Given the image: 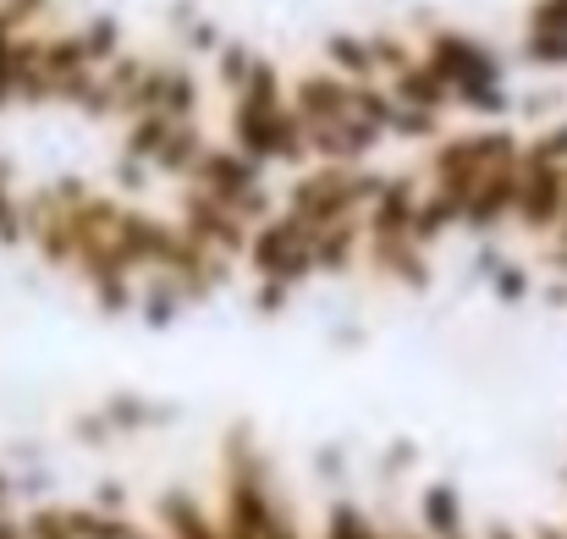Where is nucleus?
<instances>
[{"mask_svg": "<svg viewBox=\"0 0 567 539\" xmlns=\"http://www.w3.org/2000/svg\"><path fill=\"white\" fill-rule=\"evenodd\" d=\"M226 209H231V215H237L248 231H259V226H270V220L281 215V209H276V193H270L265 182H259V187H248V193H237Z\"/></svg>", "mask_w": 567, "mask_h": 539, "instance_id": "35", "label": "nucleus"}, {"mask_svg": "<svg viewBox=\"0 0 567 539\" xmlns=\"http://www.w3.org/2000/svg\"><path fill=\"white\" fill-rule=\"evenodd\" d=\"M161 116L177 127V122H198V77L188 66H172V83H166V105Z\"/></svg>", "mask_w": 567, "mask_h": 539, "instance_id": "34", "label": "nucleus"}, {"mask_svg": "<svg viewBox=\"0 0 567 539\" xmlns=\"http://www.w3.org/2000/svg\"><path fill=\"white\" fill-rule=\"evenodd\" d=\"M0 539H28L22 518H11V512H6V518H0Z\"/></svg>", "mask_w": 567, "mask_h": 539, "instance_id": "59", "label": "nucleus"}, {"mask_svg": "<svg viewBox=\"0 0 567 539\" xmlns=\"http://www.w3.org/2000/svg\"><path fill=\"white\" fill-rule=\"evenodd\" d=\"M193 22H198V6H193V0H172V28L188 33Z\"/></svg>", "mask_w": 567, "mask_h": 539, "instance_id": "55", "label": "nucleus"}, {"mask_svg": "<svg viewBox=\"0 0 567 539\" xmlns=\"http://www.w3.org/2000/svg\"><path fill=\"white\" fill-rule=\"evenodd\" d=\"M11 501H17V479H11V474L0 468V518L11 512Z\"/></svg>", "mask_w": 567, "mask_h": 539, "instance_id": "58", "label": "nucleus"}, {"mask_svg": "<svg viewBox=\"0 0 567 539\" xmlns=\"http://www.w3.org/2000/svg\"><path fill=\"white\" fill-rule=\"evenodd\" d=\"M22 529H28V539H78L72 535V518H66V507H33L28 518H22Z\"/></svg>", "mask_w": 567, "mask_h": 539, "instance_id": "39", "label": "nucleus"}, {"mask_svg": "<svg viewBox=\"0 0 567 539\" xmlns=\"http://www.w3.org/2000/svg\"><path fill=\"white\" fill-rule=\"evenodd\" d=\"M419 535L424 539H457L468 535L463 529V496H457V485H430L424 496H419Z\"/></svg>", "mask_w": 567, "mask_h": 539, "instance_id": "16", "label": "nucleus"}, {"mask_svg": "<svg viewBox=\"0 0 567 539\" xmlns=\"http://www.w3.org/2000/svg\"><path fill=\"white\" fill-rule=\"evenodd\" d=\"M413 463H419V446H413V440H391L385 457H380V479H396V474H408Z\"/></svg>", "mask_w": 567, "mask_h": 539, "instance_id": "50", "label": "nucleus"}, {"mask_svg": "<svg viewBox=\"0 0 567 539\" xmlns=\"http://www.w3.org/2000/svg\"><path fill=\"white\" fill-rule=\"evenodd\" d=\"M231 149L248 155L254 166L276 160V116H259L248 105H231Z\"/></svg>", "mask_w": 567, "mask_h": 539, "instance_id": "20", "label": "nucleus"}, {"mask_svg": "<svg viewBox=\"0 0 567 539\" xmlns=\"http://www.w3.org/2000/svg\"><path fill=\"white\" fill-rule=\"evenodd\" d=\"M326 66H331L337 77H348V83H380L370 39H359V33H331V39H326Z\"/></svg>", "mask_w": 567, "mask_h": 539, "instance_id": "21", "label": "nucleus"}, {"mask_svg": "<svg viewBox=\"0 0 567 539\" xmlns=\"http://www.w3.org/2000/svg\"><path fill=\"white\" fill-rule=\"evenodd\" d=\"M474 270H480V276H496V270H502V253H496V248L485 242V248L474 253Z\"/></svg>", "mask_w": 567, "mask_h": 539, "instance_id": "56", "label": "nucleus"}, {"mask_svg": "<svg viewBox=\"0 0 567 539\" xmlns=\"http://www.w3.org/2000/svg\"><path fill=\"white\" fill-rule=\"evenodd\" d=\"M276 160L281 166H309L315 155H309V122L292 111V100H287V111H276Z\"/></svg>", "mask_w": 567, "mask_h": 539, "instance_id": "28", "label": "nucleus"}, {"mask_svg": "<svg viewBox=\"0 0 567 539\" xmlns=\"http://www.w3.org/2000/svg\"><path fill=\"white\" fill-rule=\"evenodd\" d=\"M259 182H265V166H254L248 155H237V149H226V144H209V155L198 160V172H193L188 187L209 193L215 204H231L237 193H248V187H259Z\"/></svg>", "mask_w": 567, "mask_h": 539, "instance_id": "8", "label": "nucleus"}, {"mask_svg": "<svg viewBox=\"0 0 567 539\" xmlns=\"http://www.w3.org/2000/svg\"><path fill=\"white\" fill-rule=\"evenodd\" d=\"M33 248H39V259H44L50 270H78V231H72V215H55V220L33 237Z\"/></svg>", "mask_w": 567, "mask_h": 539, "instance_id": "29", "label": "nucleus"}, {"mask_svg": "<svg viewBox=\"0 0 567 539\" xmlns=\"http://www.w3.org/2000/svg\"><path fill=\"white\" fill-rule=\"evenodd\" d=\"M551 105H557V94H529L524 100V116H551Z\"/></svg>", "mask_w": 567, "mask_h": 539, "instance_id": "57", "label": "nucleus"}, {"mask_svg": "<svg viewBox=\"0 0 567 539\" xmlns=\"http://www.w3.org/2000/svg\"><path fill=\"white\" fill-rule=\"evenodd\" d=\"M237 105H248V111H259V116H276V111H287V94H281V72H276V61H254V77H248V94L237 100Z\"/></svg>", "mask_w": 567, "mask_h": 539, "instance_id": "30", "label": "nucleus"}, {"mask_svg": "<svg viewBox=\"0 0 567 539\" xmlns=\"http://www.w3.org/2000/svg\"><path fill=\"white\" fill-rule=\"evenodd\" d=\"M385 89H391V100H396V105H413V111H435V116H441V111L452 105V89L430 72V61H424V55H419L408 72H396Z\"/></svg>", "mask_w": 567, "mask_h": 539, "instance_id": "14", "label": "nucleus"}, {"mask_svg": "<svg viewBox=\"0 0 567 539\" xmlns=\"http://www.w3.org/2000/svg\"><path fill=\"white\" fill-rule=\"evenodd\" d=\"M391 111H396V100H391V89L385 83H353V116H364L370 127H391Z\"/></svg>", "mask_w": 567, "mask_h": 539, "instance_id": "37", "label": "nucleus"}, {"mask_svg": "<svg viewBox=\"0 0 567 539\" xmlns=\"http://www.w3.org/2000/svg\"><path fill=\"white\" fill-rule=\"evenodd\" d=\"M89 507L127 518V485H122V479H100V485H94V496H89Z\"/></svg>", "mask_w": 567, "mask_h": 539, "instance_id": "51", "label": "nucleus"}, {"mask_svg": "<svg viewBox=\"0 0 567 539\" xmlns=\"http://www.w3.org/2000/svg\"><path fill=\"white\" fill-rule=\"evenodd\" d=\"M89 292H94V309H100L105 320H122V314L138 309V287H133L127 270H105V276H94Z\"/></svg>", "mask_w": 567, "mask_h": 539, "instance_id": "25", "label": "nucleus"}, {"mask_svg": "<svg viewBox=\"0 0 567 539\" xmlns=\"http://www.w3.org/2000/svg\"><path fill=\"white\" fill-rule=\"evenodd\" d=\"M39 72H44L50 83H66V77L94 72V66H89V50H83L78 33H50V39H44V55H39Z\"/></svg>", "mask_w": 567, "mask_h": 539, "instance_id": "22", "label": "nucleus"}, {"mask_svg": "<svg viewBox=\"0 0 567 539\" xmlns=\"http://www.w3.org/2000/svg\"><path fill=\"white\" fill-rule=\"evenodd\" d=\"M50 193H55V204H61V209H78L83 198H94V187H89L83 177H55L50 182Z\"/></svg>", "mask_w": 567, "mask_h": 539, "instance_id": "53", "label": "nucleus"}, {"mask_svg": "<svg viewBox=\"0 0 567 539\" xmlns=\"http://www.w3.org/2000/svg\"><path fill=\"white\" fill-rule=\"evenodd\" d=\"M480 155H474V138H441L435 155H430V182L435 187H480Z\"/></svg>", "mask_w": 567, "mask_h": 539, "instance_id": "17", "label": "nucleus"}, {"mask_svg": "<svg viewBox=\"0 0 567 539\" xmlns=\"http://www.w3.org/2000/svg\"><path fill=\"white\" fill-rule=\"evenodd\" d=\"M166 83H172V66H166V61H150L144 77H138V89L122 94V116H127V122H138V116H161V105H166Z\"/></svg>", "mask_w": 567, "mask_h": 539, "instance_id": "23", "label": "nucleus"}, {"mask_svg": "<svg viewBox=\"0 0 567 539\" xmlns=\"http://www.w3.org/2000/svg\"><path fill=\"white\" fill-rule=\"evenodd\" d=\"M424 61H430V72H435L452 94H463V89H502V61H496V50H485V44H474V39H463V33L430 28Z\"/></svg>", "mask_w": 567, "mask_h": 539, "instance_id": "3", "label": "nucleus"}, {"mask_svg": "<svg viewBox=\"0 0 567 539\" xmlns=\"http://www.w3.org/2000/svg\"><path fill=\"white\" fill-rule=\"evenodd\" d=\"M11 39H17V28L6 22V11H0V50H11Z\"/></svg>", "mask_w": 567, "mask_h": 539, "instance_id": "62", "label": "nucleus"}, {"mask_svg": "<svg viewBox=\"0 0 567 539\" xmlns=\"http://www.w3.org/2000/svg\"><path fill=\"white\" fill-rule=\"evenodd\" d=\"M11 177H17V166H11V155L0 149V187H11Z\"/></svg>", "mask_w": 567, "mask_h": 539, "instance_id": "61", "label": "nucleus"}, {"mask_svg": "<svg viewBox=\"0 0 567 539\" xmlns=\"http://www.w3.org/2000/svg\"><path fill=\"white\" fill-rule=\"evenodd\" d=\"M457 105H468L474 116H507V94L502 89H463V94H452Z\"/></svg>", "mask_w": 567, "mask_h": 539, "instance_id": "48", "label": "nucleus"}, {"mask_svg": "<svg viewBox=\"0 0 567 539\" xmlns=\"http://www.w3.org/2000/svg\"><path fill=\"white\" fill-rule=\"evenodd\" d=\"M44 6H50V0H0V11H6V22H11L17 33H22L28 22H39V11H44Z\"/></svg>", "mask_w": 567, "mask_h": 539, "instance_id": "54", "label": "nucleus"}, {"mask_svg": "<svg viewBox=\"0 0 567 539\" xmlns=\"http://www.w3.org/2000/svg\"><path fill=\"white\" fill-rule=\"evenodd\" d=\"M342 474H348V452H342V446H320V452H315V479L342 485Z\"/></svg>", "mask_w": 567, "mask_h": 539, "instance_id": "52", "label": "nucleus"}, {"mask_svg": "<svg viewBox=\"0 0 567 539\" xmlns=\"http://www.w3.org/2000/svg\"><path fill=\"white\" fill-rule=\"evenodd\" d=\"M204 155H209V138L198 133V122H177L172 138H166V149L155 155V172H161V177H177V182H193Z\"/></svg>", "mask_w": 567, "mask_h": 539, "instance_id": "19", "label": "nucleus"}, {"mask_svg": "<svg viewBox=\"0 0 567 539\" xmlns=\"http://www.w3.org/2000/svg\"><path fill=\"white\" fill-rule=\"evenodd\" d=\"M370 55H375V66H380V72H391V77H396V72H408V66L419 61V55L408 50V39H396L391 28H380V33H370Z\"/></svg>", "mask_w": 567, "mask_h": 539, "instance_id": "38", "label": "nucleus"}, {"mask_svg": "<svg viewBox=\"0 0 567 539\" xmlns=\"http://www.w3.org/2000/svg\"><path fill=\"white\" fill-rule=\"evenodd\" d=\"M254 61H259V55H254V50H248L243 39H226V44H220V55H215V77H220V89L231 94V105H237V100L248 94Z\"/></svg>", "mask_w": 567, "mask_h": 539, "instance_id": "27", "label": "nucleus"}, {"mask_svg": "<svg viewBox=\"0 0 567 539\" xmlns=\"http://www.w3.org/2000/svg\"><path fill=\"white\" fill-rule=\"evenodd\" d=\"M419 198H424V187L419 177H385L380 187V198L370 204V220H364V231H391V237H413V215H419Z\"/></svg>", "mask_w": 567, "mask_h": 539, "instance_id": "12", "label": "nucleus"}, {"mask_svg": "<svg viewBox=\"0 0 567 539\" xmlns=\"http://www.w3.org/2000/svg\"><path fill=\"white\" fill-rule=\"evenodd\" d=\"M287 303H292V287L287 281H259L254 287V314L276 320V314H287Z\"/></svg>", "mask_w": 567, "mask_h": 539, "instance_id": "46", "label": "nucleus"}, {"mask_svg": "<svg viewBox=\"0 0 567 539\" xmlns=\"http://www.w3.org/2000/svg\"><path fill=\"white\" fill-rule=\"evenodd\" d=\"M518 220L529 231H551L567 215V177L563 172H518Z\"/></svg>", "mask_w": 567, "mask_h": 539, "instance_id": "10", "label": "nucleus"}, {"mask_svg": "<svg viewBox=\"0 0 567 539\" xmlns=\"http://www.w3.org/2000/svg\"><path fill=\"white\" fill-rule=\"evenodd\" d=\"M78 39H83V50H89V66H94V72H105V66L122 55V17L100 11L89 28H78Z\"/></svg>", "mask_w": 567, "mask_h": 539, "instance_id": "26", "label": "nucleus"}, {"mask_svg": "<svg viewBox=\"0 0 567 539\" xmlns=\"http://www.w3.org/2000/svg\"><path fill=\"white\" fill-rule=\"evenodd\" d=\"M292 111L309 122V127H326V122H342L353 116V83L337 77L331 66H315L292 83Z\"/></svg>", "mask_w": 567, "mask_h": 539, "instance_id": "7", "label": "nucleus"}, {"mask_svg": "<svg viewBox=\"0 0 567 539\" xmlns=\"http://www.w3.org/2000/svg\"><path fill=\"white\" fill-rule=\"evenodd\" d=\"M287 215L320 237L342 220H359V198H353V172L342 166H315V172H298V182L287 187Z\"/></svg>", "mask_w": 567, "mask_h": 539, "instance_id": "1", "label": "nucleus"}, {"mask_svg": "<svg viewBox=\"0 0 567 539\" xmlns=\"http://www.w3.org/2000/svg\"><path fill=\"white\" fill-rule=\"evenodd\" d=\"M248 265H254L259 281H287V287L298 292V287L315 276V237L281 209L270 226L254 231V242H248Z\"/></svg>", "mask_w": 567, "mask_h": 539, "instance_id": "2", "label": "nucleus"}, {"mask_svg": "<svg viewBox=\"0 0 567 539\" xmlns=\"http://www.w3.org/2000/svg\"><path fill=\"white\" fill-rule=\"evenodd\" d=\"M524 61H535V66H567V33H529L524 39Z\"/></svg>", "mask_w": 567, "mask_h": 539, "instance_id": "41", "label": "nucleus"}, {"mask_svg": "<svg viewBox=\"0 0 567 539\" xmlns=\"http://www.w3.org/2000/svg\"><path fill=\"white\" fill-rule=\"evenodd\" d=\"M563 160H567V122L563 127H551L546 138H535V144L524 149L518 172H563Z\"/></svg>", "mask_w": 567, "mask_h": 539, "instance_id": "36", "label": "nucleus"}, {"mask_svg": "<svg viewBox=\"0 0 567 539\" xmlns=\"http://www.w3.org/2000/svg\"><path fill=\"white\" fill-rule=\"evenodd\" d=\"M177 237H183V226H172V220H155L150 209H127L122 215V226H116V253H122V265L138 276H155V270H166L172 265V253H177Z\"/></svg>", "mask_w": 567, "mask_h": 539, "instance_id": "5", "label": "nucleus"}, {"mask_svg": "<svg viewBox=\"0 0 567 539\" xmlns=\"http://www.w3.org/2000/svg\"><path fill=\"white\" fill-rule=\"evenodd\" d=\"M518 182H524L518 177V166H507V172H485L480 187L468 193V220H463V226H468L474 237H491L507 215H518Z\"/></svg>", "mask_w": 567, "mask_h": 539, "instance_id": "9", "label": "nucleus"}, {"mask_svg": "<svg viewBox=\"0 0 567 539\" xmlns=\"http://www.w3.org/2000/svg\"><path fill=\"white\" fill-rule=\"evenodd\" d=\"M364 253V226L359 220H342L331 231L315 237V276H348Z\"/></svg>", "mask_w": 567, "mask_h": 539, "instance_id": "18", "label": "nucleus"}, {"mask_svg": "<svg viewBox=\"0 0 567 539\" xmlns=\"http://www.w3.org/2000/svg\"><path fill=\"white\" fill-rule=\"evenodd\" d=\"M28 226H22V198L11 187H0V248H22Z\"/></svg>", "mask_w": 567, "mask_h": 539, "instance_id": "40", "label": "nucleus"}, {"mask_svg": "<svg viewBox=\"0 0 567 539\" xmlns=\"http://www.w3.org/2000/svg\"><path fill=\"white\" fill-rule=\"evenodd\" d=\"M144 66H150V61H138V55H127V50H122V55H116V61H111V66H105L100 77H105V83H111V94L122 100V94H133V89H138Z\"/></svg>", "mask_w": 567, "mask_h": 539, "instance_id": "42", "label": "nucleus"}, {"mask_svg": "<svg viewBox=\"0 0 567 539\" xmlns=\"http://www.w3.org/2000/svg\"><path fill=\"white\" fill-rule=\"evenodd\" d=\"M183 309H188V298H183V281H177V276L155 270V276L138 287V320H144L150 331H172V325L183 320Z\"/></svg>", "mask_w": 567, "mask_h": 539, "instance_id": "15", "label": "nucleus"}, {"mask_svg": "<svg viewBox=\"0 0 567 539\" xmlns=\"http://www.w3.org/2000/svg\"><path fill=\"white\" fill-rule=\"evenodd\" d=\"M320 539H385V529H380L353 496H337V501H331V512H326V535Z\"/></svg>", "mask_w": 567, "mask_h": 539, "instance_id": "24", "label": "nucleus"}, {"mask_svg": "<svg viewBox=\"0 0 567 539\" xmlns=\"http://www.w3.org/2000/svg\"><path fill=\"white\" fill-rule=\"evenodd\" d=\"M155 524H161V539H220V524L204 512V501L188 496V490H166L155 501Z\"/></svg>", "mask_w": 567, "mask_h": 539, "instance_id": "13", "label": "nucleus"}, {"mask_svg": "<svg viewBox=\"0 0 567 539\" xmlns=\"http://www.w3.org/2000/svg\"><path fill=\"white\" fill-rule=\"evenodd\" d=\"M177 226L198 237L209 253H226V259H248V242H254V231L226 209V204H215L209 193H198V187H183V198H177Z\"/></svg>", "mask_w": 567, "mask_h": 539, "instance_id": "4", "label": "nucleus"}, {"mask_svg": "<svg viewBox=\"0 0 567 539\" xmlns=\"http://www.w3.org/2000/svg\"><path fill=\"white\" fill-rule=\"evenodd\" d=\"M491 292H496L502 303H524V298H529V270H518V265H502V270L491 276Z\"/></svg>", "mask_w": 567, "mask_h": 539, "instance_id": "45", "label": "nucleus"}, {"mask_svg": "<svg viewBox=\"0 0 567 539\" xmlns=\"http://www.w3.org/2000/svg\"><path fill=\"white\" fill-rule=\"evenodd\" d=\"M150 539H161V535H150Z\"/></svg>", "mask_w": 567, "mask_h": 539, "instance_id": "63", "label": "nucleus"}, {"mask_svg": "<svg viewBox=\"0 0 567 539\" xmlns=\"http://www.w3.org/2000/svg\"><path fill=\"white\" fill-rule=\"evenodd\" d=\"M105 418H111L116 435H138V429H155V402L138 396V391H116L105 402Z\"/></svg>", "mask_w": 567, "mask_h": 539, "instance_id": "32", "label": "nucleus"}, {"mask_svg": "<svg viewBox=\"0 0 567 539\" xmlns=\"http://www.w3.org/2000/svg\"><path fill=\"white\" fill-rule=\"evenodd\" d=\"M166 138H172V122H166V116H138V122H127L122 155H127V160H144V166H155V155L166 149Z\"/></svg>", "mask_w": 567, "mask_h": 539, "instance_id": "31", "label": "nucleus"}, {"mask_svg": "<svg viewBox=\"0 0 567 539\" xmlns=\"http://www.w3.org/2000/svg\"><path fill=\"white\" fill-rule=\"evenodd\" d=\"M468 220V187H430L424 198H419V215H413V242L430 253L452 226H463Z\"/></svg>", "mask_w": 567, "mask_h": 539, "instance_id": "11", "label": "nucleus"}, {"mask_svg": "<svg viewBox=\"0 0 567 539\" xmlns=\"http://www.w3.org/2000/svg\"><path fill=\"white\" fill-rule=\"evenodd\" d=\"M353 342H364V331L359 325H337V348H353Z\"/></svg>", "mask_w": 567, "mask_h": 539, "instance_id": "60", "label": "nucleus"}, {"mask_svg": "<svg viewBox=\"0 0 567 539\" xmlns=\"http://www.w3.org/2000/svg\"><path fill=\"white\" fill-rule=\"evenodd\" d=\"M183 44H188L193 55H220V44H226V33H220V22H209V17H198L188 33H183Z\"/></svg>", "mask_w": 567, "mask_h": 539, "instance_id": "47", "label": "nucleus"}, {"mask_svg": "<svg viewBox=\"0 0 567 539\" xmlns=\"http://www.w3.org/2000/svg\"><path fill=\"white\" fill-rule=\"evenodd\" d=\"M380 127H370L364 116H342V122H326V127H309V155L315 166H342V172H359L370 155L380 149Z\"/></svg>", "mask_w": 567, "mask_h": 539, "instance_id": "6", "label": "nucleus"}, {"mask_svg": "<svg viewBox=\"0 0 567 539\" xmlns=\"http://www.w3.org/2000/svg\"><path fill=\"white\" fill-rule=\"evenodd\" d=\"M529 33H567V0H535Z\"/></svg>", "mask_w": 567, "mask_h": 539, "instance_id": "49", "label": "nucleus"}, {"mask_svg": "<svg viewBox=\"0 0 567 539\" xmlns=\"http://www.w3.org/2000/svg\"><path fill=\"white\" fill-rule=\"evenodd\" d=\"M385 138H402V144H441V116H435V111L396 105V111H391V127H385Z\"/></svg>", "mask_w": 567, "mask_h": 539, "instance_id": "33", "label": "nucleus"}, {"mask_svg": "<svg viewBox=\"0 0 567 539\" xmlns=\"http://www.w3.org/2000/svg\"><path fill=\"white\" fill-rule=\"evenodd\" d=\"M150 172L155 166H144V160H127V155H116V198H144V187H150Z\"/></svg>", "mask_w": 567, "mask_h": 539, "instance_id": "44", "label": "nucleus"}, {"mask_svg": "<svg viewBox=\"0 0 567 539\" xmlns=\"http://www.w3.org/2000/svg\"><path fill=\"white\" fill-rule=\"evenodd\" d=\"M72 440H78V446H111V440H116V429H111L105 407H94V413H78V418H72Z\"/></svg>", "mask_w": 567, "mask_h": 539, "instance_id": "43", "label": "nucleus"}]
</instances>
